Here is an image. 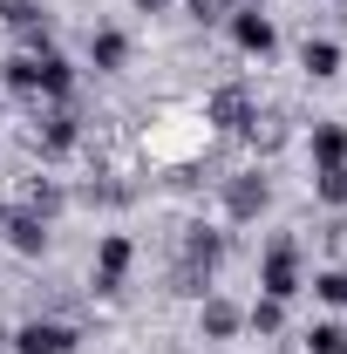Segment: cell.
<instances>
[{
  "instance_id": "6da1fadb",
  "label": "cell",
  "mask_w": 347,
  "mask_h": 354,
  "mask_svg": "<svg viewBox=\"0 0 347 354\" xmlns=\"http://www.w3.org/2000/svg\"><path fill=\"white\" fill-rule=\"evenodd\" d=\"M259 293L265 300H286V307L306 293V259H300V239H293V232H279L259 252Z\"/></svg>"
},
{
  "instance_id": "7a4b0ae2",
  "label": "cell",
  "mask_w": 347,
  "mask_h": 354,
  "mask_svg": "<svg viewBox=\"0 0 347 354\" xmlns=\"http://www.w3.org/2000/svg\"><path fill=\"white\" fill-rule=\"evenodd\" d=\"M130 266H136V239L130 232H102L95 239V266H88V293L95 300H116L123 279H130Z\"/></svg>"
},
{
  "instance_id": "3957f363",
  "label": "cell",
  "mask_w": 347,
  "mask_h": 354,
  "mask_svg": "<svg viewBox=\"0 0 347 354\" xmlns=\"http://www.w3.org/2000/svg\"><path fill=\"white\" fill-rule=\"evenodd\" d=\"M205 123H212V130H225V136L252 130V123H259V102H252V88H245V82L212 88V95H205Z\"/></svg>"
},
{
  "instance_id": "277c9868",
  "label": "cell",
  "mask_w": 347,
  "mask_h": 354,
  "mask_svg": "<svg viewBox=\"0 0 347 354\" xmlns=\"http://www.w3.org/2000/svg\"><path fill=\"white\" fill-rule=\"evenodd\" d=\"M225 35H232L238 55H259V62L279 48V28H272V14H265L259 0H252V7H232V14H225Z\"/></svg>"
},
{
  "instance_id": "5b68a950",
  "label": "cell",
  "mask_w": 347,
  "mask_h": 354,
  "mask_svg": "<svg viewBox=\"0 0 347 354\" xmlns=\"http://www.w3.org/2000/svg\"><path fill=\"white\" fill-rule=\"evenodd\" d=\"M218 198H225V225H252L272 205V184H265V171H232Z\"/></svg>"
},
{
  "instance_id": "8992f818",
  "label": "cell",
  "mask_w": 347,
  "mask_h": 354,
  "mask_svg": "<svg viewBox=\"0 0 347 354\" xmlns=\"http://www.w3.org/2000/svg\"><path fill=\"white\" fill-rule=\"evenodd\" d=\"M75 348H82V334H75L68 320L35 313V320H21V327H14V354H75Z\"/></svg>"
},
{
  "instance_id": "52a82bcc",
  "label": "cell",
  "mask_w": 347,
  "mask_h": 354,
  "mask_svg": "<svg viewBox=\"0 0 347 354\" xmlns=\"http://www.w3.org/2000/svg\"><path fill=\"white\" fill-rule=\"evenodd\" d=\"M35 143H41V157H48V164L75 157V150H82V116H75L68 102H55V109L41 116V136H35Z\"/></svg>"
},
{
  "instance_id": "ba28073f",
  "label": "cell",
  "mask_w": 347,
  "mask_h": 354,
  "mask_svg": "<svg viewBox=\"0 0 347 354\" xmlns=\"http://www.w3.org/2000/svg\"><path fill=\"white\" fill-rule=\"evenodd\" d=\"M0 239H7L21 259H41V252H48V239H55V225H48L41 212H28V205H14V212L0 218Z\"/></svg>"
},
{
  "instance_id": "9c48e42d",
  "label": "cell",
  "mask_w": 347,
  "mask_h": 354,
  "mask_svg": "<svg viewBox=\"0 0 347 354\" xmlns=\"http://www.w3.org/2000/svg\"><path fill=\"white\" fill-rule=\"evenodd\" d=\"M238 334H245V307H232L225 293H205V300H198V341H218V348H225V341H238Z\"/></svg>"
},
{
  "instance_id": "30bf717a",
  "label": "cell",
  "mask_w": 347,
  "mask_h": 354,
  "mask_svg": "<svg viewBox=\"0 0 347 354\" xmlns=\"http://www.w3.org/2000/svg\"><path fill=\"white\" fill-rule=\"evenodd\" d=\"M88 68H95V75H123V68H130V35L109 28V21L88 28Z\"/></svg>"
},
{
  "instance_id": "8fae6325",
  "label": "cell",
  "mask_w": 347,
  "mask_h": 354,
  "mask_svg": "<svg viewBox=\"0 0 347 354\" xmlns=\"http://www.w3.org/2000/svg\"><path fill=\"white\" fill-rule=\"evenodd\" d=\"M306 157H313V171H334V164H347V123L320 116V123L306 130Z\"/></svg>"
},
{
  "instance_id": "7c38bea8",
  "label": "cell",
  "mask_w": 347,
  "mask_h": 354,
  "mask_svg": "<svg viewBox=\"0 0 347 354\" xmlns=\"http://www.w3.org/2000/svg\"><path fill=\"white\" fill-rule=\"evenodd\" d=\"M300 68L313 75V82H334V75H341V41H327V35H306Z\"/></svg>"
},
{
  "instance_id": "4fadbf2b",
  "label": "cell",
  "mask_w": 347,
  "mask_h": 354,
  "mask_svg": "<svg viewBox=\"0 0 347 354\" xmlns=\"http://www.w3.org/2000/svg\"><path fill=\"white\" fill-rule=\"evenodd\" d=\"M306 293L320 300V307H334V313H347V266H320L313 279H306Z\"/></svg>"
},
{
  "instance_id": "5bb4252c",
  "label": "cell",
  "mask_w": 347,
  "mask_h": 354,
  "mask_svg": "<svg viewBox=\"0 0 347 354\" xmlns=\"http://www.w3.org/2000/svg\"><path fill=\"white\" fill-rule=\"evenodd\" d=\"M245 327H252V334H259V341H279V334H286V300H252V307H245Z\"/></svg>"
},
{
  "instance_id": "9a60e30c",
  "label": "cell",
  "mask_w": 347,
  "mask_h": 354,
  "mask_svg": "<svg viewBox=\"0 0 347 354\" xmlns=\"http://www.w3.org/2000/svg\"><path fill=\"white\" fill-rule=\"evenodd\" d=\"M300 348L306 354H347V320H313L300 334Z\"/></svg>"
},
{
  "instance_id": "2e32d148",
  "label": "cell",
  "mask_w": 347,
  "mask_h": 354,
  "mask_svg": "<svg viewBox=\"0 0 347 354\" xmlns=\"http://www.w3.org/2000/svg\"><path fill=\"white\" fill-rule=\"evenodd\" d=\"M313 205L347 212V164H334V171H313Z\"/></svg>"
},
{
  "instance_id": "e0dca14e",
  "label": "cell",
  "mask_w": 347,
  "mask_h": 354,
  "mask_svg": "<svg viewBox=\"0 0 347 354\" xmlns=\"http://www.w3.org/2000/svg\"><path fill=\"white\" fill-rule=\"evenodd\" d=\"M21 205H28V212H41V218L55 225V218H62V205H68V198H62V184H48V177H41V184H28V198H21Z\"/></svg>"
},
{
  "instance_id": "ac0fdd59",
  "label": "cell",
  "mask_w": 347,
  "mask_h": 354,
  "mask_svg": "<svg viewBox=\"0 0 347 354\" xmlns=\"http://www.w3.org/2000/svg\"><path fill=\"white\" fill-rule=\"evenodd\" d=\"M191 14L198 21H225V0H191Z\"/></svg>"
},
{
  "instance_id": "d6986e66",
  "label": "cell",
  "mask_w": 347,
  "mask_h": 354,
  "mask_svg": "<svg viewBox=\"0 0 347 354\" xmlns=\"http://www.w3.org/2000/svg\"><path fill=\"white\" fill-rule=\"evenodd\" d=\"M136 14H164V7H171V0H130Z\"/></svg>"
},
{
  "instance_id": "ffe728a7",
  "label": "cell",
  "mask_w": 347,
  "mask_h": 354,
  "mask_svg": "<svg viewBox=\"0 0 347 354\" xmlns=\"http://www.w3.org/2000/svg\"><path fill=\"white\" fill-rule=\"evenodd\" d=\"M0 354H14V327L7 320H0Z\"/></svg>"
},
{
  "instance_id": "44dd1931",
  "label": "cell",
  "mask_w": 347,
  "mask_h": 354,
  "mask_svg": "<svg viewBox=\"0 0 347 354\" xmlns=\"http://www.w3.org/2000/svg\"><path fill=\"white\" fill-rule=\"evenodd\" d=\"M0 123H7V88H0Z\"/></svg>"
},
{
  "instance_id": "7402d4cb",
  "label": "cell",
  "mask_w": 347,
  "mask_h": 354,
  "mask_svg": "<svg viewBox=\"0 0 347 354\" xmlns=\"http://www.w3.org/2000/svg\"><path fill=\"white\" fill-rule=\"evenodd\" d=\"M232 7H252V0H232Z\"/></svg>"
}]
</instances>
